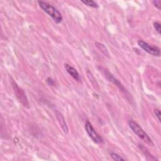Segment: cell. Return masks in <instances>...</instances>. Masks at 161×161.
<instances>
[{
	"label": "cell",
	"mask_w": 161,
	"mask_h": 161,
	"mask_svg": "<svg viewBox=\"0 0 161 161\" xmlns=\"http://www.w3.org/2000/svg\"><path fill=\"white\" fill-rule=\"evenodd\" d=\"M39 6L47 13L54 21L55 23L58 24L60 23L63 20V17L59 11L53 7L52 5L44 1H38Z\"/></svg>",
	"instance_id": "cell-1"
},
{
	"label": "cell",
	"mask_w": 161,
	"mask_h": 161,
	"mask_svg": "<svg viewBox=\"0 0 161 161\" xmlns=\"http://www.w3.org/2000/svg\"><path fill=\"white\" fill-rule=\"evenodd\" d=\"M128 125L130 128L131 129V130L139 138L143 140V141H144L145 143L152 146L154 145V143H153L152 139L149 137L147 133L142 129V128L136 122H135L133 120H130L128 122Z\"/></svg>",
	"instance_id": "cell-2"
},
{
	"label": "cell",
	"mask_w": 161,
	"mask_h": 161,
	"mask_svg": "<svg viewBox=\"0 0 161 161\" xmlns=\"http://www.w3.org/2000/svg\"><path fill=\"white\" fill-rule=\"evenodd\" d=\"M11 85L16 98L25 107L28 108L29 102L26 96V94L25 93V91L21 87H19L18 84L13 80H11Z\"/></svg>",
	"instance_id": "cell-3"
},
{
	"label": "cell",
	"mask_w": 161,
	"mask_h": 161,
	"mask_svg": "<svg viewBox=\"0 0 161 161\" xmlns=\"http://www.w3.org/2000/svg\"><path fill=\"white\" fill-rule=\"evenodd\" d=\"M138 45L141 48H142L144 51H145L150 55L155 57L160 56V50L158 47L153 45H151L148 43L145 42V41L141 40L138 41Z\"/></svg>",
	"instance_id": "cell-4"
},
{
	"label": "cell",
	"mask_w": 161,
	"mask_h": 161,
	"mask_svg": "<svg viewBox=\"0 0 161 161\" xmlns=\"http://www.w3.org/2000/svg\"><path fill=\"white\" fill-rule=\"evenodd\" d=\"M85 129L89 136V137L92 140V141L96 143H101L103 142V138L96 131L94 128L92 127V125L89 121H87L85 124Z\"/></svg>",
	"instance_id": "cell-5"
},
{
	"label": "cell",
	"mask_w": 161,
	"mask_h": 161,
	"mask_svg": "<svg viewBox=\"0 0 161 161\" xmlns=\"http://www.w3.org/2000/svg\"><path fill=\"white\" fill-rule=\"evenodd\" d=\"M103 70V73L105 75V77H106V79L111 82H112L113 84H114V85H116L120 91H123V92H126V89L124 87V86L122 85V84L117 79H116L108 70H106L105 69H102Z\"/></svg>",
	"instance_id": "cell-6"
},
{
	"label": "cell",
	"mask_w": 161,
	"mask_h": 161,
	"mask_svg": "<svg viewBox=\"0 0 161 161\" xmlns=\"http://www.w3.org/2000/svg\"><path fill=\"white\" fill-rule=\"evenodd\" d=\"M55 115H56L58 123L60 124L62 130L64 131V132L65 133L67 134L69 133V129H68V126H67V125L66 123L65 118H64L62 114L58 111H57L55 112Z\"/></svg>",
	"instance_id": "cell-7"
},
{
	"label": "cell",
	"mask_w": 161,
	"mask_h": 161,
	"mask_svg": "<svg viewBox=\"0 0 161 161\" xmlns=\"http://www.w3.org/2000/svg\"><path fill=\"white\" fill-rule=\"evenodd\" d=\"M64 68L66 70V71L69 73V74L75 80H77L78 82L80 81V75L75 69H74L73 67H72L71 65H70L68 64H64Z\"/></svg>",
	"instance_id": "cell-8"
},
{
	"label": "cell",
	"mask_w": 161,
	"mask_h": 161,
	"mask_svg": "<svg viewBox=\"0 0 161 161\" xmlns=\"http://www.w3.org/2000/svg\"><path fill=\"white\" fill-rule=\"evenodd\" d=\"M86 74H87V78L89 80L91 84H92V86H93V87L96 89V91L99 92L100 91V87L99 86V84L97 82L95 77H94L93 74H92V72L89 70H87L86 71Z\"/></svg>",
	"instance_id": "cell-9"
},
{
	"label": "cell",
	"mask_w": 161,
	"mask_h": 161,
	"mask_svg": "<svg viewBox=\"0 0 161 161\" xmlns=\"http://www.w3.org/2000/svg\"><path fill=\"white\" fill-rule=\"evenodd\" d=\"M95 45L96 47L99 49V50L107 58H109L110 56H109V53L108 52V48H106V47L102 43H100V42H96L95 43Z\"/></svg>",
	"instance_id": "cell-10"
},
{
	"label": "cell",
	"mask_w": 161,
	"mask_h": 161,
	"mask_svg": "<svg viewBox=\"0 0 161 161\" xmlns=\"http://www.w3.org/2000/svg\"><path fill=\"white\" fill-rule=\"evenodd\" d=\"M81 2L84 4L85 5L91 7V8H97L99 7L98 4L92 0H86V1H81Z\"/></svg>",
	"instance_id": "cell-11"
},
{
	"label": "cell",
	"mask_w": 161,
	"mask_h": 161,
	"mask_svg": "<svg viewBox=\"0 0 161 161\" xmlns=\"http://www.w3.org/2000/svg\"><path fill=\"white\" fill-rule=\"evenodd\" d=\"M110 155H111V157L114 160H116V161H121V160H125V158H123V157H121L119 155L116 153H114V152H112L110 153Z\"/></svg>",
	"instance_id": "cell-12"
},
{
	"label": "cell",
	"mask_w": 161,
	"mask_h": 161,
	"mask_svg": "<svg viewBox=\"0 0 161 161\" xmlns=\"http://www.w3.org/2000/svg\"><path fill=\"white\" fill-rule=\"evenodd\" d=\"M153 27L155 28V30L158 32V33L159 35H160V33H161V26H160V23L157 22V21H155L153 23Z\"/></svg>",
	"instance_id": "cell-13"
},
{
	"label": "cell",
	"mask_w": 161,
	"mask_h": 161,
	"mask_svg": "<svg viewBox=\"0 0 161 161\" xmlns=\"http://www.w3.org/2000/svg\"><path fill=\"white\" fill-rule=\"evenodd\" d=\"M153 4L157 8H158L159 10H160L161 9V1L160 0H155V1H152Z\"/></svg>",
	"instance_id": "cell-14"
},
{
	"label": "cell",
	"mask_w": 161,
	"mask_h": 161,
	"mask_svg": "<svg viewBox=\"0 0 161 161\" xmlns=\"http://www.w3.org/2000/svg\"><path fill=\"white\" fill-rule=\"evenodd\" d=\"M154 113H155V114L156 115V117L157 118L158 121L160 122V121H161V120H160V116H161L160 110L159 109H158V108H155V109H154Z\"/></svg>",
	"instance_id": "cell-15"
}]
</instances>
